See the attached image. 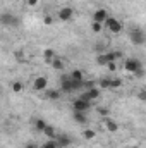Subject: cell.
<instances>
[{"instance_id": "1", "label": "cell", "mask_w": 146, "mask_h": 148, "mask_svg": "<svg viewBox=\"0 0 146 148\" xmlns=\"http://www.w3.org/2000/svg\"><path fill=\"white\" fill-rule=\"evenodd\" d=\"M122 53L120 52H110V53H102L96 57V64L98 66H107L108 62H115L117 59H120Z\"/></svg>"}, {"instance_id": "2", "label": "cell", "mask_w": 146, "mask_h": 148, "mask_svg": "<svg viewBox=\"0 0 146 148\" xmlns=\"http://www.w3.org/2000/svg\"><path fill=\"white\" fill-rule=\"evenodd\" d=\"M81 86H83V81H74L69 76L62 77V91H65V93H71L74 90H79Z\"/></svg>"}, {"instance_id": "3", "label": "cell", "mask_w": 146, "mask_h": 148, "mask_svg": "<svg viewBox=\"0 0 146 148\" xmlns=\"http://www.w3.org/2000/svg\"><path fill=\"white\" fill-rule=\"evenodd\" d=\"M0 24H5V26H19V19L12 14H0Z\"/></svg>"}, {"instance_id": "4", "label": "cell", "mask_w": 146, "mask_h": 148, "mask_svg": "<svg viewBox=\"0 0 146 148\" xmlns=\"http://www.w3.org/2000/svg\"><path fill=\"white\" fill-rule=\"evenodd\" d=\"M105 26L108 28L112 33H120V31H122V24H120L115 17H110V16L105 19Z\"/></svg>"}, {"instance_id": "5", "label": "cell", "mask_w": 146, "mask_h": 148, "mask_svg": "<svg viewBox=\"0 0 146 148\" xmlns=\"http://www.w3.org/2000/svg\"><path fill=\"white\" fill-rule=\"evenodd\" d=\"M139 67H143V66H141V62H139L138 59H127V60L124 62V69H126L127 73H132V74H134L138 69H139Z\"/></svg>"}, {"instance_id": "6", "label": "cell", "mask_w": 146, "mask_h": 148, "mask_svg": "<svg viewBox=\"0 0 146 148\" xmlns=\"http://www.w3.org/2000/svg\"><path fill=\"white\" fill-rule=\"evenodd\" d=\"M100 97V90L98 88H88V91H84L79 98H83V100H86V102H93V100H96Z\"/></svg>"}, {"instance_id": "7", "label": "cell", "mask_w": 146, "mask_h": 148, "mask_svg": "<svg viewBox=\"0 0 146 148\" xmlns=\"http://www.w3.org/2000/svg\"><path fill=\"white\" fill-rule=\"evenodd\" d=\"M74 110L76 112H86L89 110V107H91V102H86V100H83V98H77V100H74Z\"/></svg>"}, {"instance_id": "8", "label": "cell", "mask_w": 146, "mask_h": 148, "mask_svg": "<svg viewBox=\"0 0 146 148\" xmlns=\"http://www.w3.org/2000/svg\"><path fill=\"white\" fill-rule=\"evenodd\" d=\"M131 41L134 45H143L145 43V33H143V29H132L131 31Z\"/></svg>"}, {"instance_id": "9", "label": "cell", "mask_w": 146, "mask_h": 148, "mask_svg": "<svg viewBox=\"0 0 146 148\" xmlns=\"http://www.w3.org/2000/svg\"><path fill=\"white\" fill-rule=\"evenodd\" d=\"M72 16H74V10L71 7H64V9L59 10V19H60V21H71Z\"/></svg>"}, {"instance_id": "10", "label": "cell", "mask_w": 146, "mask_h": 148, "mask_svg": "<svg viewBox=\"0 0 146 148\" xmlns=\"http://www.w3.org/2000/svg\"><path fill=\"white\" fill-rule=\"evenodd\" d=\"M108 17V12L105 10V9H98L95 14H93V23H105V19Z\"/></svg>"}, {"instance_id": "11", "label": "cell", "mask_w": 146, "mask_h": 148, "mask_svg": "<svg viewBox=\"0 0 146 148\" xmlns=\"http://www.w3.org/2000/svg\"><path fill=\"white\" fill-rule=\"evenodd\" d=\"M46 86H48V81H46V77H43V76L36 77L35 83H33V88H35L36 91H43V90H46Z\"/></svg>"}, {"instance_id": "12", "label": "cell", "mask_w": 146, "mask_h": 148, "mask_svg": "<svg viewBox=\"0 0 146 148\" xmlns=\"http://www.w3.org/2000/svg\"><path fill=\"white\" fill-rule=\"evenodd\" d=\"M50 64H52V67H53L55 71H64V67H65L64 60H62V59H57V57H53Z\"/></svg>"}, {"instance_id": "13", "label": "cell", "mask_w": 146, "mask_h": 148, "mask_svg": "<svg viewBox=\"0 0 146 148\" xmlns=\"http://www.w3.org/2000/svg\"><path fill=\"white\" fill-rule=\"evenodd\" d=\"M55 141H57V147H69L71 145V138L69 136H59V138H55Z\"/></svg>"}, {"instance_id": "14", "label": "cell", "mask_w": 146, "mask_h": 148, "mask_svg": "<svg viewBox=\"0 0 146 148\" xmlns=\"http://www.w3.org/2000/svg\"><path fill=\"white\" fill-rule=\"evenodd\" d=\"M105 127L108 129L110 133H115V131H119V124H117L115 121H112V119H105Z\"/></svg>"}, {"instance_id": "15", "label": "cell", "mask_w": 146, "mask_h": 148, "mask_svg": "<svg viewBox=\"0 0 146 148\" xmlns=\"http://www.w3.org/2000/svg\"><path fill=\"white\" fill-rule=\"evenodd\" d=\"M74 121H76V122H79V124H86L88 117L84 115V112H76V114H74Z\"/></svg>"}, {"instance_id": "16", "label": "cell", "mask_w": 146, "mask_h": 148, "mask_svg": "<svg viewBox=\"0 0 146 148\" xmlns=\"http://www.w3.org/2000/svg\"><path fill=\"white\" fill-rule=\"evenodd\" d=\"M43 57H45V62H46V64H50V62H52V59L55 57V53H53V50L46 48V50L43 52Z\"/></svg>"}, {"instance_id": "17", "label": "cell", "mask_w": 146, "mask_h": 148, "mask_svg": "<svg viewBox=\"0 0 146 148\" xmlns=\"http://www.w3.org/2000/svg\"><path fill=\"white\" fill-rule=\"evenodd\" d=\"M69 77H71V79H74V81H83V71H79V69H74Z\"/></svg>"}, {"instance_id": "18", "label": "cell", "mask_w": 146, "mask_h": 148, "mask_svg": "<svg viewBox=\"0 0 146 148\" xmlns=\"http://www.w3.org/2000/svg\"><path fill=\"white\" fill-rule=\"evenodd\" d=\"M46 97H48L50 100H59V98H60V91H57V90H48V91H46Z\"/></svg>"}, {"instance_id": "19", "label": "cell", "mask_w": 146, "mask_h": 148, "mask_svg": "<svg viewBox=\"0 0 146 148\" xmlns=\"http://www.w3.org/2000/svg\"><path fill=\"white\" fill-rule=\"evenodd\" d=\"M43 133H45L50 140H55V131H53V127H52V126H46V127L43 129Z\"/></svg>"}, {"instance_id": "20", "label": "cell", "mask_w": 146, "mask_h": 148, "mask_svg": "<svg viewBox=\"0 0 146 148\" xmlns=\"http://www.w3.org/2000/svg\"><path fill=\"white\" fill-rule=\"evenodd\" d=\"M35 127H36V131H41V133H43V129L46 127V122H45L43 119H36V122H35Z\"/></svg>"}, {"instance_id": "21", "label": "cell", "mask_w": 146, "mask_h": 148, "mask_svg": "<svg viewBox=\"0 0 146 148\" xmlns=\"http://www.w3.org/2000/svg\"><path fill=\"white\" fill-rule=\"evenodd\" d=\"M122 86V79H119V77H115V79H110V88H120Z\"/></svg>"}, {"instance_id": "22", "label": "cell", "mask_w": 146, "mask_h": 148, "mask_svg": "<svg viewBox=\"0 0 146 148\" xmlns=\"http://www.w3.org/2000/svg\"><path fill=\"white\" fill-rule=\"evenodd\" d=\"M83 136H84V138H86V140H93V138H95V136H96V133H95V131H93V129H86V131H84V133H83Z\"/></svg>"}, {"instance_id": "23", "label": "cell", "mask_w": 146, "mask_h": 148, "mask_svg": "<svg viewBox=\"0 0 146 148\" xmlns=\"http://www.w3.org/2000/svg\"><path fill=\"white\" fill-rule=\"evenodd\" d=\"M23 88H24V86H23V83H21V81H16V83L12 84V91H16V93L23 91Z\"/></svg>"}, {"instance_id": "24", "label": "cell", "mask_w": 146, "mask_h": 148, "mask_svg": "<svg viewBox=\"0 0 146 148\" xmlns=\"http://www.w3.org/2000/svg\"><path fill=\"white\" fill-rule=\"evenodd\" d=\"M43 148H59V147H57V141H55V140H50L48 143L43 145Z\"/></svg>"}, {"instance_id": "25", "label": "cell", "mask_w": 146, "mask_h": 148, "mask_svg": "<svg viewBox=\"0 0 146 148\" xmlns=\"http://www.w3.org/2000/svg\"><path fill=\"white\" fill-rule=\"evenodd\" d=\"M91 29H93L95 33H98V31H102V24H100V23H93V24H91Z\"/></svg>"}, {"instance_id": "26", "label": "cell", "mask_w": 146, "mask_h": 148, "mask_svg": "<svg viewBox=\"0 0 146 148\" xmlns=\"http://www.w3.org/2000/svg\"><path fill=\"white\" fill-rule=\"evenodd\" d=\"M100 88H110V79H102L100 81Z\"/></svg>"}, {"instance_id": "27", "label": "cell", "mask_w": 146, "mask_h": 148, "mask_svg": "<svg viewBox=\"0 0 146 148\" xmlns=\"http://www.w3.org/2000/svg\"><path fill=\"white\" fill-rule=\"evenodd\" d=\"M43 23H45V24H52V23H53V19H52V16H45V19H43Z\"/></svg>"}, {"instance_id": "28", "label": "cell", "mask_w": 146, "mask_h": 148, "mask_svg": "<svg viewBox=\"0 0 146 148\" xmlns=\"http://www.w3.org/2000/svg\"><path fill=\"white\" fill-rule=\"evenodd\" d=\"M134 74H136L138 77H143V76H145V69H143V67H139V69H138Z\"/></svg>"}, {"instance_id": "29", "label": "cell", "mask_w": 146, "mask_h": 148, "mask_svg": "<svg viewBox=\"0 0 146 148\" xmlns=\"http://www.w3.org/2000/svg\"><path fill=\"white\" fill-rule=\"evenodd\" d=\"M107 66H108V69H110V71H115V69H117V64H115V62H108Z\"/></svg>"}, {"instance_id": "30", "label": "cell", "mask_w": 146, "mask_h": 148, "mask_svg": "<svg viewBox=\"0 0 146 148\" xmlns=\"http://www.w3.org/2000/svg\"><path fill=\"white\" fill-rule=\"evenodd\" d=\"M38 3V0H28V5H31V7H35Z\"/></svg>"}, {"instance_id": "31", "label": "cell", "mask_w": 146, "mask_h": 148, "mask_svg": "<svg viewBox=\"0 0 146 148\" xmlns=\"http://www.w3.org/2000/svg\"><path fill=\"white\" fill-rule=\"evenodd\" d=\"M26 148H38V147H36V145H35V143H29V145H28V147H26Z\"/></svg>"}, {"instance_id": "32", "label": "cell", "mask_w": 146, "mask_h": 148, "mask_svg": "<svg viewBox=\"0 0 146 148\" xmlns=\"http://www.w3.org/2000/svg\"><path fill=\"white\" fill-rule=\"evenodd\" d=\"M131 148H138V147H131Z\"/></svg>"}]
</instances>
